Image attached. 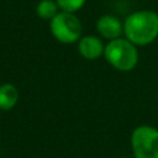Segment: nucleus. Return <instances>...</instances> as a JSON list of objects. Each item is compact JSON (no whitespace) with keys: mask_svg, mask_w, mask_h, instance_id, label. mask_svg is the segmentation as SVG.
Masks as SVG:
<instances>
[{"mask_svg":"<svg viewBox=\"0 0 158 158\" xmlns=\"http://www.w3.org/2000/svg\"><path fill=\"white\" fill-rule=\"evenodd\" d=\"M123 36L137 47L148 46L158 38V12L137 10L123 21Z\"/></svg>","mask_w":158,"mask_h":158,"instance_id":"nucleus-1","label":"nucleus"},{"mask_svg":"<svg viewBox=\"0 0 158 158\" xmlns=\"http://www.w3.org/2000/svg\"><path fill=\"white\" fill-rule=\"evenodd\" d=\"M105 60L118 72H131L138 64L137 46L128 41L125 36L107 41L104 51Z\"/></svg>","mask_w":158,"mask_h":158,"instance_id":"nucleus-2","label":"nucleus"},{"mask_svg":"<svg viewBox=\"0 0 158 158\" xmlns=\"http://www.w3.org/2000/svg\"><path fill=\"white\" fill-rule=\"evenodd\" d=\"M49 31L56 41L63 44L78 42L83 35V26L75 14L59 11L49 21Z\"/></svg>","mask_w":158,"mask_h":158,"instance_id":"nucleus-3","label":"nucleus"},{"mask_svg":"<svg viewBox=\"0 0 158 158\" xmlns=\"http://www.w3.org/2000/svg\"><path fill=\"white\" fill-rule=\"evenodd\" d=\"M133 158H158V128L151 125L137 126L130 137Z\"/></svg>","mask_w":158,"mask_h":158,"instance_id":"nucleus-4","label":"nucleus"},{"mask_svg":"<svg viewBox=\"0 0 158 158\" xmlns=\"http://www.w3.org/2000/svg\"><path fill=\"white\" fill-rule=\"evenodd\" d=\"M96 32L104 40L111 41L123 36V22L111 14L101 15L96 20Z\"/></svg>","mask_w":158,"mask_h":158,"instance_id":"nucleus-5","label":"nucleus"},{"mask_svg":"<svg viewBox=\"0 0 158 158\" xmlns=\"http://www.w3.org/2000/svg\"><path fill=\"white\" fill-rule=\"evenodd\" d=\"M78 43V52L79 54L88 60H95L100 57H104L105 43L102 42L101 37L94 35H85L81 36Z\"/></svg>","mask_w":158,"mask_h":158,"instance_id":"nucleus-6","label":"nucleus"},{"mask_svg":"<svg viewBox=\"0 0 158 158\" xmlns=\"http://www.w3.org/2000/svg\"><path fill=\"white\" fill-rule=\"evenodd\" d=\"M19 89L11 83L0 84V110L10 111L19 101Z\"/></svg>","mask_w":158,"mask_h":158,"instance_id":"nucleus-7","label":"nucleus"},{"mask_svg":"<svg viewBox=\"0 0 158 158\" xmlns=\"http://www.w3.org/2000/svg\"><path fill=\"white\" fill-rule=\"evenodd\" d=\"M59 11L60 10L56 0H40L36 5V15L41 20L51 21Z\"/></svg>","mask_w":158,"mask_h":158,"instance_id":"nucleus-8","label":"nucleus"},{"mask_svg":"<svg viewBox=\"0 0 158 158\" xmlns=\"http://www.w3.org/2000/svg\"><path fill=\"white\" fill-rule=\"evenodd\" d=\"M56 1L60 11L72 12V14H75L79 10H81L86 2V0H56Z\"/></svg>","mask_w":158,"mask_h":158,"instance_id":"nucleus-9","label":"nucleus"},{"mask_svg":"<svg viewBox=\"0 0 158 158\" xmlns=\"http://www.w3.org/2000/svg\"><path fill=\"white\" fill-rule=\"evenodd\" d=\"M0 112H1V110H0Z\"/></svg>","mask_w":158,"mask_h":158,"instance_id":"nucleus-10","label":"nucleus"}]
</instances>
